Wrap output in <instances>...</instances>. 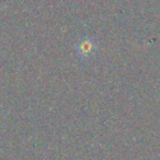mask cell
Wrapping results in <instances>:
<instances>
[{
  "label": "cell",
  "instance_id": "6da1fadb",
  "mask_svg": "<svg viewBox=\"0 0 160 160\" xmlns=\"http://www.w3.org/2000/svg\"><path fill=\"white\" fill-rule=\"evenodd\" d=\"M97 51V43L90 38H83L76 44V52L80 58H89Z\"/></svg>",
  "mask_w": 160,
  "mask_h": 160
}]
</instances>
